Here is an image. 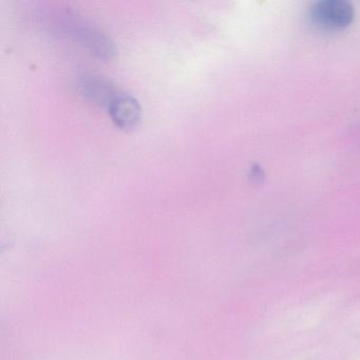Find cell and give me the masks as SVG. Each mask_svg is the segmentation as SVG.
I'll return each instance as SVG.
<instances>
[{"label":"cell","mask_w":360,"mask_h":360,"mask_svg":"<svg viewBox=\"0 0 360 360\" xmlns=\"http://www.w3.org/2000/svg\"><path fill=\"white\" fill-rule=\"evenodd\" d=\"M109 113L115 123L124 129H130L138 125L141 108L138 102L126 94L115 96L108 105Z\"/></svg>","instance_id":"2"},{"label":"cell","mask_w":360,"mask_h":360,"mask_svg":"<svg viewBox=\"0 0 360 360\" xmlns=\"http://www.w3.org/2000/svg\"><path fill=\"white\" fill-rule=\"evenodd\" d=\"M311 22L320 28L339 31L347 28L354 20V8L345 0H322L309 12Z\"/></svg>","instance_id":"1"}]
</instances>
